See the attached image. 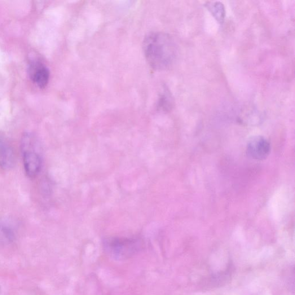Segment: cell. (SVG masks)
Masks as SVG:
<instances>
[{
  "label": "cell",
  "instance_id": "cell-1",
  "mask_svg": "<svg viewBox=\"0 0 295 295\" xmlns=\"http://www.w3.org/2000/svg\"><path fill=\"white\" fill-rule=\"evenodd\" d=\"M145 59L155 70H165L173 64L177 55V47L170 35L153 32L145 37L143 41Z\"/></svg>",
  "mask_w": 295,
  "mask_h": 295
},
{
  "label": "cell",
  "instance_id": "cell-2",
  "mask_svg": "<svg viewBox=\"0 0 295 295\" xmlns=\"http://www.w3.org/2000/svg\"><path fill=\"white\" fill-rule=\"evenodd\" d=\"M21 149L25 173L30 178H34L40 172L42 164L39 145L35 136L25 135L22 139Z\"/></svg>",
  "mask_w": 295,
  "mask_h": 295
},
{
  "label": "cell",
  "instance_id": "cell-3",
  "mask_svg": "<svg viewBox=\"0 0 295 295\" xmlns=\"http://www.w3.org/2000/svg\"><path fill=\"white\" fill-rule=\"evenodd\" d=\"M104 248L110 257L117 260H124L138 252L140 244L138 239L110 237L104 241Z\"/></svg>",
  "mask_w": 295,
  "mask_h": 295
},
{
  "label": "cell",
  "instance_id": "cell-4",
  "mask_svg": "<svg viewBox=\"0 0 295 295\" xmlns=\"http://www.w3.org/2000/svg\"><path fill=\"white\" fill-rule=\"evenodd\" d=\"M271 150L270 142L262 136H254L248 143V155L254 159L259 160L265 159L270 155Z\"/></svg>",
  "mask_w": 295,
  "mask_h": 295
},
{
  "label": "cell",
  "instance_id": "cell-5",
  "mask_svg": "<svg viewBox=\"0 0 295 295\" xmlns=\"http://www.w3.org/2000/svg\"><path fill=\"white\" fill-rule=\"evenodd\" d=\"M15 156L14 149L6 135L0 131V167L10 169L14 166Z\"/></svg>",
  "mask_w": 295,
  "mask_h": 295
},
{
  "label": "cell",
  "instance_id": "cell-6",
  "mask_svg": "<svg viewBox=\"0 0 295 295\" xmlns=\"http://www.w3.org/2000/svg\"><path fill=\"white\" fill-rule=\"evenodd\" d=\"M31 77L34 82L41 88H45L50 78V71L48 69L41 63H34L30 68Z\"/></svg>",
  "mask_w": 295,
  "mask_h": 295
},
{
  "label": "cell",
  "instance_id": "cell-7",
  "mask_svg": "<svg viewBox=\"0 0 295 295\" xmlns=\"http://www.w3.org/2000/svg\"><path fill=\"white\" fill-rule=\"evenodd\" d=\"M205 7L220 24H223L226 17L225 8L220 2H207Z\"/></svg>",
  "mask_w": 295,
  "mask_h": 295
},
{
  "label": "cell",
  "instance_id": "cell-8",
  "mask_svg": "<svg viewBox=\"0 0 295 295\" xmlns=\"http://www.w3.org/2000/svg\"><path fill=\"white\" fill-rule=\"evenodd\" d=\"M12 237V229L3 223H0V240H10Z\"/></svg>",
  "mask_w": 295,
  "mask_h": 295
},
{
  "label": "cell",
  "instance_id": "cell-9",
  "mask_svg": "<svg viewBox=\"0 0 295 295\" xmlns=\"http://www.w3.org/2000/svg\"><path fill=\"white\" fill-rule=\"evenodd\" d=\"M171 100L168 94L165 93L162 95L159 100H158V107L164 110L169 109L171 105Z\"/></svg>",
  "mask_w": 295,
  "mask_h": 295
}]
</instances>
